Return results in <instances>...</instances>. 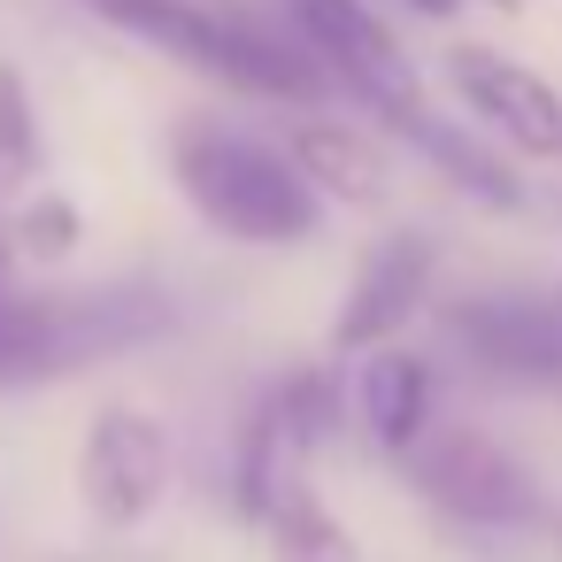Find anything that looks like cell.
<instances>
[{"instance_id": "cell-2", "label": "cell", "mask_w": 562, "mask_h": 562, "mask_svg": "<svg viewBox=\"0 0 562 562\" xmlns=\"http://www.w3.org/2000/svg\"><path fill=\"white\" fill-rule=\"evenodd\" d=\"M178 324L155 285H86V293H9L0 324V385H47L93 362H116Z\"/></svg>"}, {"instance_id": "cell-17", "label": "cell", "mask_w": 562, "mask_h": 562, "mask_svg": "<svg viewBox=\"0 0 562 562\" xmlns=\"http://www.w3.org/2000/svg\"><path fill=\"white\" fill-rule=\"evenodd\" d=\"M416 16H462V0H408Z\"/></svg>"}, {"instance_id": "cell-1", "label": "cell", "mask_w": 562, "mask_h": 562, "mask_svg": "<svg viewBox=\"0 0 562 562\" xmlns=\"http://www.w3.org/2000/svg\"><path fill=\"white\" fill-rule=\"evenodd\" d=\"M170 170H178V193L201 209V224H216L239 247H301L324 224V201L301 186L285 147L239 124L186 116L170 132Z\"/></svg>"}, {"instance_id": "cell-19", "label": "cell", "mask_w": 562, "mask_h": 562, "mask_svg": "<svg viewBox=\"0 0 562 562\" xmlns=\"http://www.w3.org/2000/svg\"><path fill=\"white\" fill-rule=\"evenodd\" d=\"M554 308H562V293H554Z\"/></svg>"}, {"instance_id": "cell-10", "label": "cell", "mask_w": 562, "mask_h": 562, "mask_svg": "<svg viewBox=\"0 0 562 562\" xmlns=\"http://www.w3.org/2000/svg\"><path fill=\"white\" fill-rule=\"evenodd\" d=\"M447 86L462 93L470 116H485L493 132H508V147L562 155V93L539 70H524V63L493 55V47H454L447 55Z\"/></svg>"}, {"instance_id": "cell-5", "label": "cell", "mask_w": 562, "mask_h": 562, "mask_svg": "<svg viewBox=\"0 0 562 562\" xmlns=\"http://www.w3.org/2000/svg\"><path fill=\"white\" fill-rule=\"evenodd\" d=\"M285 9H293V24H301L308 63H316L331 86H347V93H355L385 132H401V124L424 109L416 70L401 63L393 32L362 9V0H285Z\"/></svg>"}, {"instance_id": "cell-12", "label": "cell", "mask_w": 562, "mask_h": 562, "mask_svg": "<svg viewBox=\"0 0 562 562\" xmlns=\"http://www.w3.org/2000/svg\"><path fill=\"white\" fill-rule=\"evenodd\" d=\"M355 408H362L370 447H385V454H416L424 431H431V362L408 355V347H378V355H362Z\"/></svg>"}, {"instance_id": "cell-13", "label": "cell", "mask_w": 562, "mask_h": 562, "mask_svg": "<svg viewBox=\"0 0 562 562\" xmlns=\"http://www.w3.org/2000/svg\"><path fill=\"white\" fill-rule=\"evenodd\" d=\"M401 139H408V147H416V155H424V162L454 186V193H470L477 209H524V178H516L501 155H485L470 132L439 124L431 109H416V116L401 124Z\"/></svg>"}, {"instance_id": "cell-18", "label": "cell", "mask_w": 562, "mask_h": 562, "mask_svg": "<svg viewBox=\"0 0 562 562\" xmlns=\"http://www.w3.org/2000/svg\"><path fill=\"white\" fill-rule=\"evenodd\" d=\"M0 324H9V239H0Z\"/></svg>"}, {"instance_id": "cell-4", "label": "cell", "mask_w": 562, "mask_h": 562, "mask_svg": "<svg viewBox=\"0 0 562 562\" xmlns=\"http://www.w3.org/2000/svg\"><path fill=\"white\" fill-rule=\"evenodd\" d=\"M416 493H424L439 516L470 524V531H531V524L547 516V493H539L531 462L508 454L493 431H470V424L439 431V439L416 454Z\"/></svg>"}, {"instance_id": "cell-11", "label": "cell", "mask_w": 562, "mask_h": 562, "mask_svg": "<svg viewBox=\"0 0 562 562\" xmlns=\"http://www.w3.org/2000/svg\"><path fill=\"white\" fill-rule=\"evenodd\" d=\"M285 162L301 170V186H308L316 201H347V209H378V201H385V162H378V147H370L355 124H339V116H301V124L285 132Z\"/></svg>"}, {"instance_id": "cell-3", "label": "cell", "mask_w": 562, "mask_h": 562, "mask_svg": "<svg viewBox=\"0 0 562 562\" xmlns=\"http://www.w3.org/2000/svg\"><path fill=\"white\" fill-rule=\"evenodd\" d=\"M93 16H109L116 32L162 47L170 63H186L247 101H316L324 93V70L308 63V47H285L262 24L216 16L201 0H93Z\"/></svg>"}, {"instance_id": "cell-8", "label": "cell", "mask_w": 562, "mask_h": 562, "mask_svg": "<svg viewBox=\"0 0 562 562\" xmlns=\"http://www.w3.org/2000/svg\"><path fill=\"white\" fill-rule=\"evenodd\" d=\"M78 493L109 531H132L170 493V431L147 408H101L78 447Z\"/></svg>"}, {"instance_id": "cell-16", "label": "cell", "mask_w": 562, "mask_h": 562, "mask_svg": "<svg viewBox=\"0 0 562 562\" xmlns=\"http://www.w3.org/2000/svg\"><path fill=\"white\" fill-rule=\"evenodd\" d=\"M40 139H32V93L16 70H0V186H9L16 170H32Z\"/></svg>"}, {"instance_id": "cell-14", "label": "cell", "mask_w": 562, "mask_h": 562, "mask_svg": "<svg viewBox=\"0 0 562 562\" xmlns=\"http://www.w3.org/2000/svg\"><path fill=\"white\" fill-rule=\"evenodd\" d=\"M262 531H270V562H362L355 554V531L316 501V493H278L262 516H255Z\"/></svg>"}, {"instance_id": "cell-7", "label": "cell", "mask_w": 562, "mask_h": 562, "mask_svg": "<svg viewBox=\"0 0 562 562\" xmlns=\"http://www.w3.org/2000/svg\"><path fill=\"white\" fill-rule=\"evenodd\" d=\"M331 416H339L331 370H293V378L270 385V401L255 408V424L239 439V508L247 516H262L278 493L301 485V462L316 454V439L331 431Z\"/></svg>"}, {"instance_id": "cell-9", "label": "cell", "mask_w": 562, "mask_h": 562, "mask_svg": "<svg viewBox=\"0 0 562 562\" xmlns=\"http://www.w3.org/2000/svg\"><path fill=\"white\" fill-rule=\"evenodd\" d=\"M431 278H439V247L431 232H393L362 255L347 301H339V324H331V355H378L393 347V331L431 301Z\"/></svg>"}, {"instance_id": "cell-15", "label": "cell", "mask_w": 562, "mask_h": 562, "mask_svg": "<svg viewBox=\"0 0 562 562\" xmlns=\"http://www.w3.org/2000/svg\"><path fill=\"white\" fill-rule=\"evenodd\" d=\"M78 239H86V216H78V201H63V193H32V201L16 209V247H24V255H40V262H63Z\"/></svg>"}, {"instance_id": "cell-6", "label": "cell", "mask_w": 562, "mask_h": 562, "mask_svg": "<svg viewBox=\"0 0 562 562\" xmlns=\"http://www.w3.org/2000/svg\"><path fill=\"white\" fill-rule=\"evenodd\" d=\"M439 331L462 362L501 385L562 393V308L539 293H462L439 308Z\"/></svg>"}]
</instances>
